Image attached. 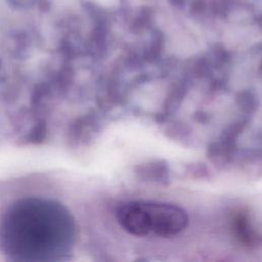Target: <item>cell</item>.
<instances>
[{
	"label": "cell",
	"mask_w": 262,
	"mask_h": 262,
	"mask_svg": "<svg viewBox=\"0 0 262 262\" xmlns=\"http://www.w3.org/2000/svg\"><path fill=\"white\" fill-rule=\"evenodd\" d=\"M75 235V221L69 210L46 198L19 199L0 218V251L12 261L66 260Z\"/></svg>",
	"instance_id": "6da1fadb"
},
{
	"label": "cell",
	"mask_w": 262,
	"mask_h": 262,
	"mask_svg": "<svg viewBox=\"0 0 262 262\" xmlns=\"http://www.w3.org/2000/svg\"><path fill=\"white\" fill-rule=\"evenodd\" d=\"M117 219L125 230L136 236L171 237L188 224V216L182 208L164 203H126L118 209Z\"/></svg>",
	"instance_id": "7a4b0ae2"
}]
</instances>
